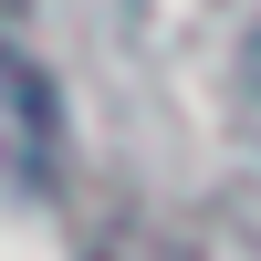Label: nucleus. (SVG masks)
I'll return each instance as SVG.
<instances>
[{"mask_svg": "<svg viewBox=\"0 0 261 261\" xmlns=\"http://www.w3.org/2000/svg\"><path fill=\"white\" fill-rule=\"evenodd\" d=\"M63 125H53V84H42L32 53L0 42V178H53Z\"/></svg>", "mask_w": 261, "mask_h": 261, "instance_id": "f257e3e1", "label": "nucleus"}]
</instances>
